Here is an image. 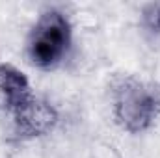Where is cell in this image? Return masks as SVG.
I'll return each mask as SVG.
<instances>
[{
  "label": "cell",
  "instance_id": "cell-5",
  "mask_svg": "<svg viewBox=\"0 0 160 158\" xmlns=\"http://www.w3.org/2000/svg\"><path fill=\"white\" fill-rule=\"evenodd\" d=\"M142 26L149 34L160 36V2H151L142 7Z\"/></svg>",
  "mask_w": 160,
  "mask_h": 158
},
{
  "label": "cell",
  "instance_id": "cell-1",
  "mask_svg": "<svg viewBox=\"0 0 160 158\" xmlns=\"http://www.w3.org/2000/svg\"><path fill=\"white\" fill-rule=\"evenodd\" d=\"M112 114L116 123L130 134L149 130L160 116V89L151 82L125 77L114 87Z\"/></svg>",
  "mask_w": 160,
  "mask_h": 158
},
{
  "label": "cell",
  "instance_id": "cell-2",
  "mask_svg": "<svg viewBox=\"0 0 160 158\" xmlns=\"http://www.w3.org/2000/svg\"><path fill=\"white\" fill-rule=\"evenodd\" d=\"M71 47L73 24L69 17L56 7L41 11L26 39L30 63L41 71H52L63 63Z\"/></svg>",
  "mask_w": 160,
  "mask_h": 158
},
{
  "label": "cell",
  "instance_id": "cell-4",
  "mask_svg": "<svg viewBox=\"0 0 160 158\" xmlns=\"http://www.w3.org/2000/svg\"><path fill=\"white\" fill-rule=\"evenodd\" d=\"M32 97L26 75L11 63H0V110L13 114Z\"/></svg>",
  "mask_w": 160,
  "mask_h": 158
},
{
  "label": "cell",
  "instance_id": "cell-3",
  "mask_svg": "<svg viewBox=\"0 0 160 158\" xmlns=\"http://www.w3.org/2000/svg\"><path fill=\"white\" fill-rule=\"evenodd\" d=\"M11 116H13L17 136L24 140H32V138L48 134L58 123L56 108L39 97H32Z\"/></svg>",
  "mask_w": 160,
  "mask_h": 158
}]
</instances>
